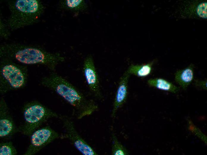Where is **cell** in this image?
Returning a JSON list of instances; mask_svg holds the SVG:
<instances>
[{
  "label": "cell",
  "mask_w": 207,
  "mask_h": 155,
  "mask_svg": "<svg viewBox=\"0 0 207 155\" xmlns=\"http://www.w3.org/2000/svg\"><path fill=\"white\" fill-rule=\"evenodd\" d=\"M112 146L111 154L112 155H127L129 153L126 149L118 140L114 133L112 135Z\"/></svg>",
  "instance_id": "cell-15"
},
{
  "label": "cell",
  "mask_w": 207,
  "mask_h": 155,
  "mask_svg": "<svg viewBox=\"0 0 207 155\" xmlns=\"http://www.w3.org/2000/svg\"><path fill=\"white\" fill-rule=\"evenodd\" d=\"M148 85L150 87L158 89L176 93L179 90V88L167 80L160 78H150L147 81Z\"/></svg>",
  "instance_id": "cell-12"
},
{
  "label": "cell",
  "mask_w": 207,
  "mask_h": 155,
  "mask_svg": "<svg viewBox=\"0 0 207 155\" xmlns=\"http://www.w3.org/2000/svg\"><path fill=\"white\" fill-rule=\"evenodd\" d=\"M0 56L27 65L41 64L54 71L65 58L59 53H52L37 46L11 43L1 45Z\"/></svg>",
  "instance_id": "cell-2"
},
{
  "label": "cell",
  "mask_w": 207,
  "mask_h": 155,
  "mask_svg": "<svg viewBox=\"0 0 207 155\" xmlns=\"http://www.w3.org/2000/svg\"><path fill=\"white\" fill-rule=\"evenodd\" d=\"M194 66L192 64L177 70L174 74L175 80L184 90L187 89L194 80Z\"/></svg>",
  "instance_id": "cell-11"
},
{
  "label": "cell",
  "mask_w": 207,
  "mask_h": 155,
  "mask_svg": "<svg viewBox=\"0 0 207 155\" xmlns=\"http://www.w3.org/2000/svg\"><path fill=\"white\" fill-rule=\"evenodd\" d=\"M61 135L49 126H46L35 131L31 135L29 145L24 155H33Z\"/></svg>",
  "instance_id": "cell-7"
},
{
  "label": "cell",
  "mask_w": 207,
  "mask_h": 155,
  "mask_svg": "<svg viewBox=\"0 0 207 155\" xmlns=\"http://www.w3.org/2000/svg\"><path fill=\"white\" fill-rule=\"evenodd\" d=\"M130 75L126 71L120 78L113 103L111 116L114 117L118 110L126 102L128 93V83Z\"/></svg>",
  "instance_id": "cell-10"
},
{
  "label": "cell",
  "mask_w": 207,
  "mask_h": 155,
  "mask_svg": "<svg viewBox=\"0 0 207 155\" xmlns=\"http://www.w3.org/2000/svg\"><path fill=\"white\" fill-rule=\"evenodd\" d=\"M42 85L54 92L73 108L77 118L81 119L97 111L98 106L71 83L61 75L52 72L43 78Z\"/></svg>",
  "instance_id": "cell-1"
},
{
  "label": "cell",
  "mask_w": 207,
  "mask_h": 155,
  "mask_svg": "<svg viewBox=\"0 0 207 155\" xmlns=\"http://www.w3.org/2000/svg\"><path fill=\"white\" fill-rule=\"evenodd\" d=\"M65 130L61 136L62 139H68L80 153L84 155H97L98 154L79 134L72 119L65 115H59Z\"/></svg>",
  "instance_id": "cell-6"
},
{
  "label": "cell",
  "mask_w": 207,
  "mask_h": 155,
  "mask_svg": "<svg viewBox=\"0 0 207 155\" xmlns=\"http://www.w3.org/2000/svg\"><path fill=\"white\" fill-rule=\"evenodd\" d=\"M10 15L7 21L10 29L15 30L37 22L45 7L38 0H17L9 1Z\"/></svg>",
  "instance_id": "cell-3"
},
{
  "label": "cell",
  "mask_w": 207,
  "mask_h": 155,
  "mask_svg": "<svg viewBox=\"0 0 207 155\" xmlns=\"http://www.w3.org/2000/svg\"><path fill=\"white\" fill-rule=\"evenodd\" d=\"M23 124L19 131L27 136L32 134L48 119L59 117V115L42 104L35 101L27 103L23 108Z\"/></svg>",
  "instance_id": "cell-4"
},
{
  "label": "cell",
  "mask_w": 207,
  "mask_h": 155,
  "mask_svg": "<svg viewBox=\"0 0 207 155\" xmlns=\"http://www.w3.org/2000/svg\"><path fill=\"white\" fill-rule=\"evenodd\" d=\"M19 131L15 126L4 98L0 101V137L5 138L13 135Z\"/></svg>",
  "instance_id": "cell-9"
},
{
  "label": "cell",
  "mask_w": 207,
  "mask_h": 155,
  "mask_svg": "<svg viewBox=\"0 0 207 155\" xmlns=\"http://www.w3.org/2000/svg\"><path fill=\"white\" fill-rule=\"evenodd\" d=\"M198 15L203 18H207V3L202 2L198 6L197 8Z\"/></svg>",
  "instance_id": "cell-17"
},
{
  "label": "cell",
  "mask_w": 207,
  "mask_h": 155,
  "mask_svg": "<svg viewBox=\"0 0 207 155\" xmlns=\"http://www.w3.org/2000/svg\"><path fill=\"white\" fill-rule=\"evenodd\" d=\"M59 6L64 10L79 13L86 11L87 4L84 0H64L60 2Z\"/></svg>",
  "instance_id": "cell-13"
},
{
  "label": "cell",
  "mask_w": 207,
  "mask_h": 155,
  "mask_svg": "<svg viewBox=\"0 0 207 155\" xmlns=\"http://www.w3.org/2000/svg\"><path fill=\"white\" fill-rule=\"evenodd\" d=\"M0 65V91L4 94L8 91L24 87L27 80V70L23 66L11 60L1 58Z\"/></svg>",
  "instance_id": "cell-5"
},
{
  "label": "cell",
  "mask_w": 207,
  "mask_h": 155,
  "mask_svg": "<svg viewBox=\"0 0 207 155\" xmlns=\"http://www.w3.org/2000/svg\"><path fill=\"white\" fill-rule=\"evenodd\" d=\"M17 154L16 148L11 142H7L0 143V155H16Z\"/></svg>",
  "instance_id": "cell-16"
},
{
  "label": "cell",
  "mask_w": 207,
  "mask_h": 155,
  "mask_svg": "<svg viewBox=\"0 0 207 155\" xmlns=\"http://www.w3.org/2000/svg\"><path fill=\"white\" fill-rule=\"evenodd\" d=\"M194 84L197 88L200 89L206 90L207 89L206 79L200 80L195 79L194 80Z\"/></svg>",
  "instance_id": "cell-18"
},
{
  "label": "cell",
  "mask_w": 207,
  "mask_h": 155,
  "mask_svg": "<svg viewBox=\"0 0 207 155\" xmlns=\"http://www.w3.org/2000/svg\"><path fill=\"white\" fill-rule=\"evenodd\" d=\"M154 62L153 60L148 63L142 65L132 64L126 71L130 75H133L139 78L146 77L151 74Z\"/></svg>",
  "instance_id": "cell-14"
},
{
  "label": "cell",
  "mask_w": 207,
  "mask_h": 155,
  "mask_svg": "<svg viewBox=\"0 0 207 155\" xmlns=\"http://www.w3.org/2000/svg\"><path fill=\"white\" fill-rule=\"evenodd\" d=\"M83 71L86 84L90 91L96 98L102 99V96L98 75L91 55H88L85 58Z\"/></svg>",
  "instance_id": "cell-8"
}]
</instances>
